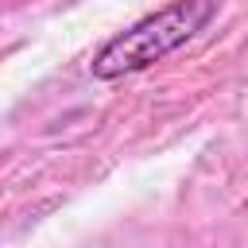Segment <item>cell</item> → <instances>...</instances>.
I'll use <instances>...</instances> for the list:
<instances>
[{"instance_id":"1","label":"cell","mask_w":248,"mask_h":248,"mask_svg":"<svg viewBox=\"0 0 248 248\" xmlns=\"http://www.w3.org/2000/svg\"><path fill=\"white\" fill-rule=\"evenodd\" d=\"M221 0H170L159 12L136 19L128 31L112 35L89 62V74L97 81H120L132 78L155 62H163L167 54H174L178 46H186L198 31L209 27V19L217 16Z\"/></svg>"}]
</instances>
